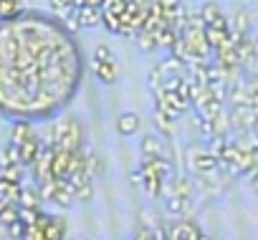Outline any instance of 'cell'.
<instances>
[{"label": "cell", "mask_w": 258, "mask_h": 240, "mask_svg": "<svg viewBox=\"0 0 258 240\" xmlns=\"http://www.w3.org/2000/svg\"><path fill=\"white\" fill-rule=\"evenodd\" d=\"M41 202H43V197H41V190L38 187H31V185H23L21 187V197H18V205L21 207H38L41 210Z\"/></svg>", "instance_id": "obj_14"}, {"label": "cell", "mask_w": 258, "mask_h": 240, "mask_svg": "<svg viewBox=\"0 0 258 240\" xmlns=\"http://www.w3.org/2000/svg\"><path fill=\"white\" fill-rule=\"evenodd\" d=\"M0 240H11V235H8V225H3V222H0Z\"/></svg>", "instance_id": "obj_31"}, {"label": "cell", "mask_w": 258, "mask_h": 240, "mask_svg": "<svg viewBox=\"0 0 258 240\" xmlns=\"http://www.w3.org/2000/svg\"><path fill=\"white\" fill-rule=\"evenodd\" d=\"M253 187H255V192H258V175L253 177Z\"/></svg>", "instance_id": "obj_32"}, {"label": "cell", "mask_w": 258, "mask_h": 240, "mask_svg": "<svg viewBox=\"0 0 258 240\" xmlns=\"http://www.w3.org/2000/svg\"><path fill=\"white\" fill-rule=\"evenodd\" d=\"M140 124H142L140 114L124 111V114H119V119H116V132H119L121 137H135V134L140 132Z\"/></svg>", "instance_id": "obj_11"}, {"label": "cell", "mask_w": 258, "mask_h": 240, "mask_svg": "<svg viewBox=\"0 0 258 240\" xmlns=\"http://www.w3.org/2000/svg\"><path fill=\"white\" fill-rule=\"evenodd\" d=\"M21 11H23V3H21V0H0V18H3V21L16 18Z\"/></svg>", "instance_id": "obj_17"}, {"label": "cell", "mask_w": 258, "mask_h": 240, "mask_svg": "<svg viewBox=\"0 0 258 240\" xmlns=\"http://www.w3.org/2000/svg\"><path fill=\"white\" fill-rule=\"evenodd\" d=\"M137 48L142 51V53H152V51H157L160 48V43H157V36L155 33H150V31H137Z\"/></svg>", "instance_id": "obj_16"}, {"label": "cell", "mask_w": 258, "mask_h": 240, "mask_svg": "<svg viewBox=\"0 0 258 240\" xmlns=\"http://www.w3.org/2000/svg\"><path fill=\"white\" fill-rule=\"evenodd\" d=\"M255 159H258V147H255Z\"/></svg>", "instance_id": "obj_33"}, {"label": "cell", "mask_w": 258, "mask_h": 240, "mask_svg": "<svg viewBox=\"0 0 258 240\" xmlns=\"http://www.w3.org/2000/svg\"><path fill=\"white\" fill-rule=\"evenodd\" d=\"M200 18H203V23L208 26V23H213V21L225 18V13H223V8H220L218 3H205V6L200 8Z\"/></svg>", "instance_id": "obj_18"}, {"label": "cell", "mask_w": 258, "mask_h": 240, "mask_svg": "<svg viewBox=\"0 0 258 240\" xmlns=\"http://www.w3.org/2000/svg\"><path fill=\"white\" fill-rule=\"evenodd\" d=\"M23 232H26V222H23V220H16V222L8 225V235H11V240H21Z\"/></svg>", "instance_id": "obj_27"}, {"label": "cell", "mask_w": 258, "mask_h": 240, "mask_svg": "<svg viewBox=\"0 0 258 240\" xmlns=\"http://www.w3.org/2000/svg\"><path fill=\"white\" fill-rule=\"evenodd\" d=\"M48 144L51 147H58V149H69V152L81 149V144H84V129L79 124V119L66 116V119H61L58 124H53L51 127V134H48Z\"/></svg>", "instance_id": "obj_1"}, {"label": "cell", "mask_w": 258, "mask_h": 240, "mask_svg": "<svg viewBox=\"0 0 258 240\" xmlns=\"http://www.w3.org/2000/svg\"><path fill=\"white\" fill-rule=\"evenodd\" d=\"M41 215H43V212H41ZM21 240H48V235H46V230H43L41 217H38L36 222L26 225V232H23V237H21Z\"/></svg>", "instance_id": "obj_20"}, {"label": "cell", "mask_w": 258, "mask_h": 240, "mask_svg": "<svg viewBox=\"0 0 258 240\" xmlns=\"http://www.w3.org/2000/svg\"><path fill=\"white\" fill-rule=\"evenodd\" d=\"M0 177H6L11 182H21L23 185V165H6L0 170Z\"/></svg>", "instance_id": "obj_23"}, {"label": "cell", "mask_w": 258, "mask_h": 240, "mask_svg": "<svg viewBox=\"0 0 258 240\" xmlns=\"http://www.w3.org/2000/svg\"><path fill=\"white\" fill-rule=\"evenodd\" d=\"M142 154H145V159H147V157H162V147H160V142H157L155 137H147L145 144H142Z\"/></svg>", "instance_id": "obj_24"}, {"label": "cell", "mask_w": 258, "mask_h": 240, "mask_svg": "<svg viewBox=\"0 0 258 240\" xmlns=\"http://www.w3.org/2000/svg\"><path fill=\"white\" fill-rule=\"evenodd\" d=\"M215 56H218V63H220L223 68H233V66H238V63H240L238 43L233 41V36H230V41H225L220 48H215Z\"/></svg>", "instance_id": "obj_10"}, {"label": "cell", "mask_w": 258, "mask_h": 240, "mask_svg": "<svg viewBox=\"0 0 258 240\" xmlns=\"http://www.w3.org/2000/svg\"><path fill=\"white\" fill-rule=\"evenodd\" d=\"M101 3H104V0H76V6H74V8H79V6H91V8H101Z\"/></svg>", "instance_id": "obj_29"}, {"label": "cell", "mask_w": 258, "mask_h": 240, "mask_svg": "<svg viewBox=\"0 0 258 240\" xmlns=\"http://www.w3.org/2000/svg\"><path fill=\"white\" fill-rule=\"evenodd\" d=\"M0 165H21V154H18V147L11 142L3 147V152H0Z\"/></svg>", "instance_id": "obj_22"}, {"label": "cell", "mask_w": 258, "mask_h": 240, "mask_svg": "<svg viewBox=\"0 0 258 240\" xmlns=\"http://www.w3.org/2000/svg\"><path fill=\"white\" fill-rule=\"evenodd\" d=\"M167 240H200L203 230L192 222V220H177L175 225H170V230H165Z\"/></svg>", "instance_id": "obj_6"}, {"label": "cell", "mask_w": 258, "mask_h": 240, "mask_svg": "<svg viewBox=\"0 0 258 240\" xmlns=\"http://www.w3.org/2000/svg\"><path fill=\"white\" fill-rule=\"evenodd\" d=\"M16 220H21V205H8L3 212H0V222L3 225H11Z\"/></svg>", "instance_id": "obj_25"}, {"label": "cell", "mask_w": 258, "mask_h": 240, "mask_svg": "<svg viewBox=\"0 0 258 240\" xmlns=\"http://www.w3.org/2000/svg\"><path fill=\"white\" fill-rule=\"evenodd\" d=\"M38 190L46 202H53L58 207H71L76 200V187L71 185V180H48Z\"/></svg>", "instance_id": "obj_2"}, {"label": "cell", "mask_w": 258, "mask_h": 240, "mask_svg": "<svg viewBox=\"0 0 258 240\" xmlns=\"http://www.w3.org/2000/svg\"><path fill=\"white\" fill-rule=\"evenodd\" d=\"M31 134H36V132H33V127H31L28 122H18V124H13L11 142H13V144H21V142H23V139H28Z\"/></svg>", "instance_id": "obj_21"}, {"label": "cell", "mask_w": 258, "mask_h": 240, "mask_svg": "<svg viewBox=\"0 0 258 240\" xmlns=\"http://www.w3.org/2000/svg\"><path fill=\"white\" fill-rule=\"evenodd\" d=\"M94 58H114V53H111V48L109 46H96V51H94Z\"/></svg>", "instance_id": "obj_28"}, {"label": "cell", "mask_w": 258, "mask_h": 240, "mask_svg": "<svg viewBox=\"0 0 258 240\" xmlns=\"http://www.w3.org/2000/svg\"><path fill=\"white\" fill-rule=\"evenodd\" d=\"M16 147H18V154H21V165H23V167H33L36 159H38L41 152H43V144H41V139H38L36 134H31L28 139H23V142L16 144Z\"/></svg>", "instance_id": "obj_7"}, {"label": "cell", "mask_w": 258, "mask_h": 240, "mask_svg": "<svg viewBox=\"0 0 258 240\" xmlns=\"http://www.w3.org/2000/svg\"><path fill=\"white\" fill-rule=\"evenodd\" d=\"M41 222H43V230L48 235V240H63L66 237V220L58 217V215H41Z\"/></svg>", "instance_id": "obj_12"}, {"label": "cell", "mask_w": 258, "mask_h": 240, "mask_svg": "<svg viewBox=\"0 0 258 240\" xmlns=\"http://www.w3.org/2000/svg\"><path fill=\"white\" fill-rule=\"evenodd\" d=\"M142 175H152V177L165 180L170 175V162H165L162 157H147V162L142 165Z\"/></svg>", "instance_id": "obj_13"}, {"label": "cell", "mask_w": 258, "mask_h": 240, "mask_svg": "<svg viewBox=\"0 0 258 240\" xmlns=\"http://www.w3.org/2000/svg\"><path fill=\"white\" fill-rule=\"evenodd\" d=\"M126 6H129V0H104V3H101V23H104L106 31H111V33L119 36V31H121V16H124Z\"/></svg>", "instance_id": "obj_3"}, {"label": "cell", "mask_w": 258, "mask_h": 240, "mask_svg": "<svg viewBox=\"0 0 258 240\" xmlns=\"http://www.w3.org/2000/svg\"><path fill=\"white\" fill-rule=\"evenodd\" d=\"M74 21L71 23H76V26H81V28H94V26H99L101 23V8H91V6H79V8H74Z\"/></svg>", "instance_id": "obj_9"}, {"label": "cell", "mask_w": 258, "mask_h": 240, "mask_svg": "<svg viewBox=\"0 0 258 240\" xmlns=\"http://www.w3.org/2000/svg\"><path fill=\"white\" fill-rule=\"evenodd\" d=\"M0 170H3V165H0Z\"/></svg>", "instance_id": "obj_34"}, {"label": "cell", "mask_w": 258, "mask_h": 240, "mask_svg": "<svg viewBox=\"0 0 258 240\" xmlns=\"http://www.w3.org/2000/svg\"><path fill=\"white\" fill-rule=\"evenodd\" d=\"M248 26H250V16L248 11H238L233 23H230V31H233V41H240L245 33H248Z\"/></svg>", "instance_id": "obj_15"}, {"label": "cell", "mask_w": 258, "mask_h": 240, "mask_svg": "<svg viewBox=\"0 0 258 240\" xmlns=\"http://www.w3.org/2000/svg\"><path fill=\"white\" fill-rule=\"evenodd\" d=\"M91 197H94V182H86V185L76 187V200H81V202H89Z\"/></svg>", "instance_id": "obj_26"}, {"label": "cell", "mask_w": 258, "mask_h": 240, "mask_svg": "<svg viewBox=\"0 0 258 240\" xmlns=\"http://www.w3.org/2000/svg\"><path fill=\"white\" fill-rule=\"evenodd\" d=\"M91 63H94V73H96V78H99L101 84L111 86V84L116 81V76H119L116 58H94Z\"/></svg>", "instance_id": "obj_8"}, {"label": "cell", "mask_w": 258, "mask_h": 240, "mask_svg": "<svg viewBox=\"0 0 258 240\" xmlns=\"http://www.w3.org/2000/svg\"><path fill=\"white\" fill-rule=\"evenodd\" d=\"M8 205H16V202H11V200H8V197L3 195V192H0V212H3V210H6Z\"/></svg>", "instance_id": "obj_30"}, {"label": "cell", "mask_w": 258, "mask_h": 240, "mask_svg": "<svg viewBox=\"0 0 258 240\" xmlns=\"http://www.w3.org/2000/svg\"><path fill=\"white\" fill-rule=\"evenodd\" d=\"M205 36H208V43H210V48H213V51H215V48H220L225 41H230L233 31H230L228 18H220V21L208 23V26H205Z\"/></svg>", "instance_id": "obj_5"}, {"label": "cell", "mask_w": 258, "mask_h": 240, "mask_svg": "<svg viewBox=\"0 0 258 240\" xmlns=\"http://www.w3.org/2000/svg\"><path fill=\"white\" fill-rule=\"evenodd\" d=\"M218 162H220L218 157H213V154H203V152H200V154L192 159V167H195L198 172H213V170L218 167Z\"/></svg>", "instance_id": "obj_19"}, {"label": "cell", "mask_w": 258, "mask_h": 240, "mask_svg": "<svg viewBox=\"0 0 258 240\" xmlns=\"http://www.w3.org/2000/svg\"><path fill=\"white\" fill-rule=\"evenodd\" d=\"M185 106H187V99H182L175 89H162V94H160V114H165L170 122L185 111Z\"/></svg>", "instance_id": "obj_4"}]
</instances>
